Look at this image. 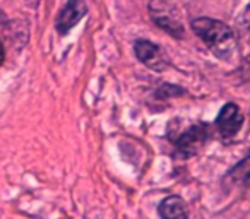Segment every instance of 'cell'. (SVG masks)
I'll use <instances>...</instances> for the list:
<instances>
[{
    "instance_id": "1",
    "label": "cell",
    "mask_w": 250,
    "mask_h": 219,
    "mask_svg": "<svg viewBox=\"0 0 250 219\" xmlns=\"http://www.w3.org/2000/svg\"><path fill=\"white\" fill-rule=\"evenodd\" d=\"M192 29L219 59L221 57L225 59L235 50V35H233L231 28L225 22L211 18H197L192 21Z\"/></svg>"
},
{
    "instance_id": "2",
    "label": "cell",
    "mask_w": 250,
    "mask_h": 219,
    "mask_svg": "<svg viewBox=\"0 0 250 219\" xmlns=\"http://www.w3.org/2000/svg\"><path fill=\"white\" fill-rule=\"evenodd\" d=\"M211 130L204 122H199L195 125L185 129L182 134H178L177 139H171L177 147V153L180 158H190L194 154H197L202 147L206 146V142L209 140Z\"/></svg>"
},
{
    "instance_id": "3",
    "label": "cell",
    "mask_w": 250,
    "mask_h": 219,
    "mask_svg": "<svg viewBox=\"0 0 250 219\" xmlns=\"http://www.w3.org/2000/svg\"><path fill=\"white\" fill-rule=\"evenodd\" d=\"M149 12L153 21L173 38L184 36V26L178 19V11L170 0H151Z\"/></svg>"
},
{
    "instance_id": "4",
    "label": "cell",
    "mask_w": 250,
    "mask_h": 219,
    "mask_svg": "<svg viewBox=\"0 0 250 219\" xmlns=\"http://www.w3.org/2000/svg\"><path fill=\"white\" fill-rule=\"evenodd\" d=\"M243 125V115L240 112L238 104L226 103L221 108L218 119H216V129L223 139H231L240 132Z\"/></svg>"
},
{
    "instance_id": "5",
    "label": "cell",
    "mask_w": 250,
    "mask_h": 219,
    "mask_svg": "<svg viewBox=\"0 0 250 219\" xmlns=\"http://www.w3.org/2000/svg\"><path fill=\"white\" fill-rule=\"evenodd\" d=\"M134 52H136V57L147 65L153 70H161L167 69V59L163 57V52L158 45L147 41V40H137L136 45H134Z\"/></svg>"
},
{
    "instance_id": "6",
    "label": "cell",
    "mask_w": 250,
    "mask_h": 219,
    "mask_svg": "<svg viewBox=\"0 0 250 219\" xmlns=\"http://www.w3.org/2000/svg\"><path fill=\"white\" fill-rule=\"evenodd\" d=\"M86 11L87 7L84 0H69L57 18V31L60 35H67L86 16Z\"/></svg>"
},
{
    "instance_id": "7",
    "label": "cell",
    "mask_w": 250,
    "mask_h": 219,
    "mask_svg": "<svg viewBox=\"0 0 250 219\" xmlns=\"http://www.w3.org/2000/svg\"><path fill=\"white\" fill-rule=\"evenodd\" d=\"M158 212L161 219H188L187 204L178 195H168L167 199H163L158 205Z\"/></svg>"
},
{
    "instance_id": "8",
    "label": "cell",
    "mask_w": 250,
    "mask_h": 219,
    "mask_svg": "<svg viewBox=\"0 0 250 219\" xmlns=\"http://www.w3.org/2000/svg\"><path fill=\"white\" fill-rule=\"evenodd\" d=\"M233 183L242 185V187H249L250 185V154L243 158L240 163H236L231 170L228 171V177Z\"/></svg>"
},
{
    "instance_id": "9",
    "label": "cell",
    "mask_w": 250,
    "mask_h": 219,
    "mask_svg": "<svg viewBox=\"0 0 250 219\" xmlns=\"http://www.w3.org/2000/svg\"><path fill=\"white\" fill-rule=\"evenodd\" d=\"M184 93V89H180L178 86H173V84H163V86L158 89V98H173L178 96V94Z\"/></svg>"
},
{
    "instance_id": "10",
    "label": "cell",
    "mask_w": 250,
    "mask_h": 219,
    "mask_svg": "<svg viewBox=\"0 0 250 219\" xmlns=\"http://www.w3.org/2000/svg\"><path fill=\"white\" fill-rule=\"evenodd\" d=\"M4 63V46H2V41H0V65Z\"/></svg>"
},
{
    "instance_id": "11",
    "label": "cell",
    "mask_w": 250,
    "mask_h": 219,
    "mask_svg": "<svg viewBox=\"0 0 250 219\" xmlns=\"http://www.w3.org/2000/svg\"><path fill=\"white\" fill-rule=\"evenodd\" d=\"M4 21H5V16H4V12L0 11V24H4Z\"/></svg>"
}]
</instances>
